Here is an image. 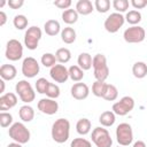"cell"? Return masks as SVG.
<instances>
[{"mask_svg":"<svg viewBox=\"0 0 147 147\" xmlns=\"http://www.w3.org/2000/svg\"><path fill=\"white\" fill-rule=\"evenodd\" d=\"M0 85H1L0 93H3V92H5V80H3V79H1V80H0Z\"/></svg>","mask_w":147,"mask_h":147,"instance_id":"bcb514c9","label":"cell"},{"mask_svg":"<svg viewBox=\"0 0 147 147\" xmlns=\"http://www.w3.org/2000/svg\"><path fill=\"white\" fill-rule=\"evenodd\" d=\"M6 57L9 61H18L23 56V46L17 39H10L8 40L6 45Z\"/></svg>","mask_w":147,"mask_h":147,"instance_id":"9c48e42d","label":"cell"},{"mask_svg":"<svg viewBox=\"0 0 147 147\" xmlns=\"http://www.w3.org/2000/svg\"><path fill=\"white\" fill-rule=\"evenodd\" d=\"M62 21L67 24H74L78 21V13L76 9H67L62 13Z\"/></svg>","mask_w":147,"mask_h":147,"instance_id":"484cf974","label":"cell"},{"mask_svg":"<svg viewBox=\"0 0 147 147\" xmlns=\"http://www.w3.org/2000/svg\"><path fill=\"white\" fill-rule=\"evenodd\" d=\"M131 5L136 9H142L147 6V0H131Z\"/></svg>","mask_w":147,"mask_h":147,"instance_id":"60d3db41","label":"cell"},{"mask_svg":"<svg viewBox=\"0 0 147 147\" xmlns=\"http://www.w3.org/2000/svg\"><path fill=\"white\" fill-rule=\"evenodd\" d=\"M41 30L38 28V26H30L25 34H24V44L26 46L28 49H36L38 47V44H39V40L41 39Z\"/></svg>","mask_w":147,"mask_h":147,"instance_id":"ba28073f","label":"cell"},{"mask_svg":"<svg viewBox=\"0 0 147 147\" xmlns=\"http://www.w3.org/2000/svg\"><path fill=\"white\" fill-rule=\"evenodd\" d=\"M55 57H56V61H59L60 63H67L71 59V52L64 47L59 48L55 53Z\"/></svg>","mask_w":147,"mask_h":147,"instance_id":"4316f807","label":"cell"},{"mask_svg":"<svg viewBox=\"0 0 147 147\" xmlns=\"http://www.w3.org/2000/svg\"><path fill=\"white\" fill-rule=\"evenodd\" d=\"M49 99H56L60 96V87L56 85V84H53V83H49L48 87H47V91L45 93Z\"/></svg>","mask_w":147,"mask_h":147,"instance_id":"e575fe53","label":"cell"},{"mask_svg":"<svg viewBox=\"0 0 147 147\" xmlns=\"http://www.w3.org/2000/svg\"><path fill=\"white\" fill-rule=\"evenodd\" d=\"M132 74L138 79H141V78L146 77V75H147V64L145 62H141V61L136 62L132 67Z\"/></svg>","mask_w":147,"mask_h":147,"instance_id":"603a6c76","label":"cell"},{"mask_svg":"<svg viewBox=\"0 0 147 147\" xmlns=\"http://www.w3.org/2000/svg\"><path fill=\"white\" fill-rule=\"evenodd\" d=\"M133 147H146V144L144 141H141V140H138V141H136L133 144Z\"/></svg>","mask_w":147,"mask_h":147,"instance_id":"ee69618b","label":"cell"},{"mask_svg":"<svg viewBox=\"0 0 147 147\" xmlns=\"http://www.w3.org/2000/svg\"><path fill=\"white\" fill-rule=\"evenodd\" d=\"M48 85H49V82H48L46 78H39V79H37V82H36V90H37L38 93L45 94L46 91H47Z\"/></svg>","mask_w":147,"mask_h":147,"instance_id":"8d00e7d4","label":"cell"},{"mask_svg":"<svg viewBox=\"0 0 147 147\" xmlns=\"http://www.w3.org/2000/svg\"><path fill=\"white\" fill-rule=\"evenodd\" d=\"M94 6L90 0H79L76 3V11L80 15H88L93 11Z\"/></svg>","mask_w":147,"mask_h":147,"instance_id":"ac0fdd59","label":"cell"},{"mask_svg":"<svg viewBox=\"0 0 147 147\" xmlns=\"http://www.w3.org/2000/svg\"><path fill=\"white\" fill-rule=\"evenodd\" d=\"M13 123V116L9 113L1 111L0 113V125L1 127H8Z\"/></svg>","mask_w":147,"mask_h":147,"instance_id":"74e56055","label":"cell"},{"mask_svg":"<svg viewBox=\"0 0 147 147\" xmlns=\"http://www.w3.org/2000/svg\"><path fill=\"white\" fill-rule=\"evenodd\" d=\"M7 3L11 9H18L24 5V1L23 0H9Z\"/></svg>","mask_w":147,"mask_h":147,"instance_id":"b9f144b4","label":"cell"},{"mask_svg":"<svg viewBox=\"0 0 147 147\" xmlns=\"http://www.w3.org/2000/svg\"><path fill=\"white\" fill-rule=\"evenodd\" d=\"M52 138L57 144H63L69 139L70 122L67 118H59L52 125Z\"/></svg>","mask_w":147,"mask_h":147,"instance_id":"6da1fadb","label":"cell"},{"mask_svg":"<svg viewBox=\"0 0 147 147\" xmlns=\"http://www.w3.org/2000/svg\"><path fill=\"white\" fill-rule=\"evenodd\" d=\"M116 139L121 146H129L133 140V131L129 123H121L116 127Z\"/></svg>","mask_w":147,"mask_h":147,"instance_id":"8992f818","label":"cell"},{"mask_svg":"<svg viewBox=\"0 0 147 147\" xmlns=\"http://www.w3.org/2000/svg\"><path fill=\"white\" fill-rule=\"evenodd\" d=\"M124 22H125V17L122 14L113 13V14H110L106 18V21H105V29L109 33H115V32H117L123 26Z\"/></svg>","mask_w":147,"mask_h":147,"instance_id":"8fae6325","label":"cell"},{"mask_svg":"<svg viewBox=\"0 0 147 147\" xmlns=\"http://www.w3.org/2000/svg\"><path fill=\"white\" fill-rule=\"evenodd\" d=\"M5 3H6V1H2V2L0 3V7H3V6H5Z\"/></svg>","mask_w":147,"mask_h":147,"instance_id":"7dc6e473","label":"cell"},{"mask_svg":"<svg viewBox=\"0 0 147 147\" xmlns=\"http://www.w3.org/2000/svg\"><path fill=\"white\" fill-rule=\"evenodd\" d=\"M92 141L96 147H111L113 145V139L108 132L107 129L105 127H95L92 131Z\"/></svg>","mask_w":147,"mask_h":147,"instance_id":"277c9868","label":"cell"},{"mask_svg":"<svg viewBox=\"0 0 147 147\" xmlns=\"http://www.w3.org/2000/svg\"><path fill=\"white\" fill-rule=\"evenodd\" d=\"M76 130L79 134L85 136L91 131V121L87 118H80L78 119L77 124H76Z\"/></svg>","mask_w":147,"mask_h":147,"instance_id":"d4e9b609","label":"cell"},{"mask_svg":"<svg viewBox=\"0 0 147 147\" xmlns=\"http://www.w3.org/2000/svg\"><path fill=\"white\" fill-rule=\"evenodd\" d=\"M8 134L15 142H18L22 145L26 144L30 140V136H31L28 127L21 122H16V123L11 124V126L9 127Z\"/></svg>","mask_w":147,"mask_h":147,"instance_id":"3957f363","label":"cell"},{"mask_svg":"<svg viewBox=\"0 0 147 147\" xmlns=\"http://www.w3.org/2000/svg\"><path fill=\"white\" fill-rule=\"evenodd\" d=\"M90 88L85 83H76L71 86V96L76 100H84L88 96Z\"/></svg>","mask_w":147,"mask_h":147,"instance_id":"9a60e30c","label":"cell"},{"mask_svg":"<svg viewBox=\"0 0 147 147\" xmlns=\"http://www.w3.org/2000/svg\"><path fill=\"white\" fill-rule=\"evenodd\" d=\"M28 23H29V21L24 15H16L14 17V20H13V24L17 30L25 29L28 26Z\"/></svg>","mask_w":147,"mask_h":147,"instance_id":"1f68e13d","label":"cell"},{"mask_svg":"<svg viewBox=\"0 0 147 147\" xmlns=\"http://www.w3.org/2000/svg\"><path fill=\"white\" fill-rule=\"evenodd\" d=\"M40 68H39V63L38 61L32 57V56H28L23 60L22 63V74L24 75V77L26 78H33L34 76L38 75Z\"/></svg>","mask_w":147,"mask_h":147,"instance_id":"7c38bea8","label":"cell"},{"mask_svg":"<svg viewBox=\"0 0 147 147\" xmlns=\"http://www.w3.org/2000/svg\"><path fill=\"white\" fill-rule=\"evenodd\" d=\"M38 109L46 115H54L59 110V103L54 99L44 98L38 101Z\"/></svg>","mask_w":147,"mask_h":147,"instance_id":"4fadbf2b","label":"cell"},{"mask_svg":"<svg viewBox=\"0 0 147 147\" xmlns=\"http://www.w3.org/2000/svg\"><path fill=\"white\" fill-rule=\"evenodd\" d=\"M115 121H116V116H115L114 111H110V110L103 111L99 117V122L101 123L102 126H106V127L114 125Z\"/></svg>","mask_w":147,"mask_h":147,"instance_id":"7402d4cb","label":"cell"},{"mask_svg":"<svg viewBox=\"0 0 147 147\" xmlns=\"http://www.w3.org/2000/svg\"><path fill=\"white\" fill-rule=\"evenodd\" d=\"M7 147H22V144H18V142H15L14 141V142H10Z\"/></svg>","mask_w":147,"mask_h":147,"instance_id":"f6af8a7d","label":"cell"},{"mask_svg":"<svg viewBox=\"0 0 147 147\" xmlns=\"http://www.w3.org/2000/svg\"><path fill=\"white\" fill-rule=\"evenodd\" d=\"M54 6H56L60 9H69V7L71 6V1L70 0H55L54 1Z\"/></svg>","mask_w":147,"mask_h":147,"instance_id":"ab89813d","label":"cell"},{"mask_svg":"<svg viewBox=\"0 0 147 147\" xmlns=\"http://www.w3.org/2000/svg\"><path fill=\"white\" fill-rule=\"evenodd\" d=\"M70 147H92V144L85 138H75L71 141Z\"/></svg>","mask_w":147,"mask_h":147,"instance_id":"f35d334b","label":"cell"},{"mask_svg":"<svg viewBox=\"0 0 147 147\" xmlns=\"http://www.w3.org/2000/svg\"><path fill=\"white\" fill-rule=\"evenodd\" d=\"M92 67L94 69V77L96 80L105 82L109 76V68L107 65V59L103 54H96L93 57Z\"/></svg>","mask_w":147,"mask_h":147,"instance_id":"7a4b0ae2","label":"cell"},{"mask_svg":"<svg viewBox=\"0 0 147 147\" xmlns=\"http://www.w3.org/2000/svg\"><path fill=\"white\" fill-rule=\"evenodd\" d=\"M106 87H107V83L105 82H100V80H95L92 85V93L95 96L102 98L105 92H106Z\"/></svg>","mask_w":147,"mask_h":147,"instance_id":"f546056e","label":"cell"},{"mask_svg":"<svg viewBox=\"0 0 147 147\" xmlns=\"http://www.w3.org/2000/svg\"><path fill=\"white\" fill-rule=\"evenodd\" d=\"M18 115H20V118L23 121V122H31L34 117V110L31 106H28V105H24L20 108V111H18Z\"/></svg>","mask_w":147,"mask_h":147,"instance_id":"44dd1931","label":"cell"},{"mask_svg":"<svg viewBox=\"0 0 147 147\" xmlns=\"http://www.w3.org/2000/svg\"><path fill=\"white\" fill-rule=\"evenodd\" d=\"M94 8L99 13H107L110 8V1L109 0H95L94 2Z\"/></svg>","mask_w":147,"mask_h":147,"instance_id":"836d02e7","label":"cell"},{"mask_svg":"<svg viewBox=\"0 0 147 147\" xmlns=\"http://www.w3.org/2000/svg\"><path fill=\"white\" fill-rule=\"evenodd\" d=\"M69 77L74 80V82H80L84 77V70L80 69L78 65H71L69 69Z\"/></svg>","mask_w":147,"mask_h":147,"instance_id":"f1b7e54d","label":"cell"},{"mask_svg":"<svg viewBox=\"0 0 147 147\" xmlns=\"http://www.w3.org/2000/svg\"><path fill=\"white\" fill-rule=\"evenodd\" d=\"M134 108V100L131 96H123L119 101L113 105V111L115 115L125 116Z\"/></svg>","mask_w":147,"mask_h":147,"instance_id":"30bf717a","label":"cell"},{"mask_svg":"<svg viewBox=\"0 0 147 147\" xmlns=\"http://www.w3.org/2000/svg\"><path fill=\"white\" fill-rule=\"evenodd\" d=\"M123 37L126 42L137 44V42H141L146 38V31L144 28H141L139 25H133V26L127 28L124 31Z\"/></svg>","mask_w":147,"mask_h":147,"instance_id":"52a82bcc","label":"cell"},{"mask_svg":"<svg viewBox=\"0 0 147 147\" xmlns=\"http://www.w3.org/2000/svg\"><path fill=\"white\" fill-rule=\"evenodd\" d=\"M77 63L78 67L83 70H90L92 68V63H93V59L88 53H80L78 59H77Z\"/></svg>","mask_w":147,"mask_h":147,"instance_id":"ffe728a7","label":"cell"},{"mask_svg":"<svg viewBox=\"0 0 147 147\" xmlns=\"http://www.w3.org/2000/svg\"><path fill=\"white\" fill-rule=\"evenodd\" d=\"M17 75V70L13 64H2L0 68V77L3 80H13Z\"/></svg>","mask_w":147,"mask_h":147,"instance_id":"e0dca14e","label":"cell"},{"mask_svg":"<svg viewBox=\"0 0 147 147\" xmlns=\"http://www.w3.org/2000/svg\"><path fill=\"white\" fill-rule=\"evenodd\" d=\"M113 7L117 13H124L129 8V1L127 0H114L113 1Z\"/></svg>","mask_w":147,"mask_h":147,"instance_id":"d590c367","label":"cell"},{"mask_svg":"<svg viewBox=\"0 0 147 147\" xmlns=\"http://www.w3.org/2000/svg\"><path fill=\"white\" fill-rule=\"evenodd\" d=\"M56 63V57H55V54H52V53H45L42 56H41V64L47 67V68H52L54 67Z\"/></svg>","mask_w":147,"mask_h":147,"instance_id":"d6a6232c","label":"cell"},{"mask_svg":"<svg viewBox=\"0 0 147 147\" xmlns=\"http://www.w3.org/2000/svg\"><path fill=\"white\" fill-rule=\"evenodd\" d=\"M15 90L20 96V99L25 102V103H30L34 100L36 98V92L33 91L31 84L28 80H20L16 85H15Z\"/></svg>","mask_w":147,"mask_h":147,"instance_id":"5b68a950","label":"cell"},{"mask_svg":"<svg viewBox=\"0 0 147 147\" xmlns=\"http://www.w3.org/2000/svg\"><path fill=\"white\" fill-rule=\"evenodd\" d=\"M16 103H17V96L11 92L5 93L3 95L0 96V110L2 111L11 109L13 107L16 106Z\"/></svg>","mask_w":147,"mask_h":147,"instance_id":"2e32d148","label":"cell"},{"mask_svg":"<svg viewBox=\"0 0 147 147\" xmlns=\"http://www.w3.org/2000/svg\"><path fill=\"white\" fill-rule=\"evenodd\" d=\"M49 75L56 83H65L69 78V71L63 64H55L51 68Z\"/></svg>","mask_w":147,"mask_h":147,"instance_id":"5bb4252c","label":"cell"},{"mask_svg":"<svg viewBox=\"0 0 147 147\" xmlns=\"http://www.w3.org/2000/svg\"><path fill=\"white\" fill-rule=\"evenodd\" d=\"M125 21L130 24L136 25L138 24L140 21H141V14L138 11V10H130L126 13V16H125Z\"/></svg>","mask_w":147,"mask_h":147,"instance_id":"4dcf8cb0","label":"cell"},{"mask_svg":"<svg viewBox=\"0 0 147 147\" xmlns=\"http://www.w3.org/2000/svg\"><path fill=\"white\" fill-rule=\"evenodd\" d=\"M44 30H45L46 34L53 37V36H56L60 32L61 26H60V23L56 20H48L44 25Z\"/></svg>","mask_w":147,"mask_h":147,"instance_id":"d6986e66","label":"cell"},{"mask_svg":"<svg viewBox=\"0 0 147 147\" xmlns=\"http://www.w3.org/2000/svg\"><path fill=\"white\" fill-rule=\"evenodd\" d=\"M7 22V15L5 11H0V26H3Z\"/></svg>","mask_w":147,"mask_h":147,"instance_id":"7bdbcfd3","label":"cell"},{"mask_svg":"<svg viewBox=\"0 0 147 147\" xmlns=\"http://www.w3.org/2000/svg\"><path fill=\"white\" fill-rule=\"evenodd\" d=\"M118 96V90L115 85L113 84H107V87H106V92L103 94V99L107 100V101H114L116 100Z\"/></svg>","mask_w":147,"mask_h":147,"instance_id":"83f0119b","label":"cell"},{"mask_svg":"<svg viewBox=\"0 0 147 147\" xmlns=\"http://www.w3.org/2000/svg\"><path fill=\"white\" fill-rule=\"evenodd\" d=\"M61 39L65 44H72V42H75V40H76V31L72 28H70V26L64 28L61 31Z\"/></svg>","mask_w":147,"mask_h":147,"instance_id":"cb8c5ba5","label":"cell"}]
</instances>
